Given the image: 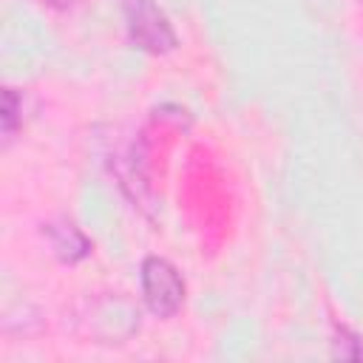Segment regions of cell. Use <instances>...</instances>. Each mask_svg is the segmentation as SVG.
Here are the masks:
<instances>
[{
  "label": "cell",
  "mask_w": 363,
  "mask_h": 363,
  "mask_svg": "<svg viewBox=\"0 0 363 363\" xmlns=\"http://www.w3.org/2000/svg\"><path fill=\"white\" fill-rule=\"evenodd\" d=\"M125 14L130 40L139 48L150 54H164L176 45V31L167 17L153 6V0H125Z\"/></svg>",
  "instance_id": "2"
},
{
  "label": "cell",
  "mask_w": 363,
  "mask_h": 363,
  "mask_svg": "<svg viewBox=\"0 0 363 363\" xmlns=\"http://www.w3.org/2000/svg\"><path fill=\"white\" fill-rule=\"evenodd\" d=\"M17 111H20V99H17L14 88H6L3 91V133H6V139L17 128Z\"/></svg>",
  "instance_id": "4"
},
{
  "label": "cell",
  "mask_w": 363,
  "mask_h": 363,
  "mask_svg": "<svg viewBox=\"0 0 363 363\" xmlns=\"http://www.w3.org/2000/svg\"><path fill=\"white\" fill-rule=\"evenodd\" d=\"M48 235H51V247L57 250V255H60L62 261H79V258L88 255V250H91L88 238H85L74 224L51 227Z\"/></svg>",
  "instance_id": "3"
},
{
  "label": "cell",
  "mask_w": 363,
  "mask_h": 363,
  "mask_svg": "<svg viewBox=\"0 0 363 363\" xmlns=\"http://www.w3.org/2000/svg\"><path fill=\"white\" fill-rule=\"evenodd\" d=\"M142 295L153 315L170 318L184 303V281L167 258L147 255L142 261Z\"/></svg>",
  "instance_id": "1"
},
{
  "label": "cell",
  "mask_w": 363,
  "mask_h": 363,
  "mask_svg": "<svg viewBox=\"0 0 363 363\" xmlns=\"http://www.w3.org/2000/svg\"><path fill=\"white\" fill-rule=\"evenodd\" d=\"M45 6H51V9H68V6H74L77 0H43Z\"/></svg>",
  "instance_id": "5"
}]
</instances>
